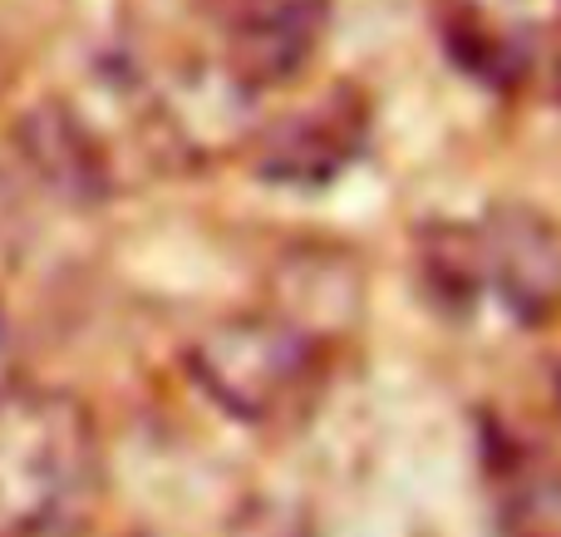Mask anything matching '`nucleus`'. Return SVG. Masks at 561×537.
Masks as SVG:
<instances>
[{
  "instance_id": "1",
  "label": "nucleus",
  "mask_w": 561,
  "mask_h": 537,
  "mask_svg": "<svg viewBox=\"0 0 561 537\" xmlns=\"http://www.w3.org/2000/svg\"><path fill=\"white\" fill-rule=\"evenodd\" d=\"M104 493L89 404L49 385L0 395V537H84Z\"/></svg>"
},
{
  "instance_id": "2",
  "label": "nucleus",
  "mask_w": 561,
  "mask_h": 537,
  "mask_svg": "<svg viewBox=\"0 0 561 537\" xmlns=\"http://www.w3.org/2000/svg\"><path fill=\"white\" fill-rule=\"evenodd\" d=\"M419 266L438 306L463 321L497 311L517 331H542L561 316V227L527 203L424 232Z\"/></svg>"
},
{
  "instance_id": "3",
  "label": "nucleus",
  "mask_w": 561,
  "mask_h": 537,
  "mask_svg": "<svg viewBox=\"0 0 561 537\" xmlns=\"http://www.w3.org/2000/svg\"><path fill=\"white\" fill-rule=\"evenodd\" d=\"M187 370L232 420L252 430H286L320 404L330 351L316 321H300L290 306H266L207 325L187 351Z\"/></svg>"
},
{
  "instance_id": "4",
  "label": "nucleus",
  "mask_w": 561,
  "mask_h": 537,
  "mask_svg": "<svg viewBox=\"0 0 561 537\" xmlns=\"http://www.w3.org/2000/svg\"><path fill=\"white\" fill-rule=\"evenodd\" d=\"M335 0H227L217 20L222 75L247 99L290 89L320 59Z\"/></svg>"
},
{
  "instance_id": "5",
  "label": "nucleus",
  "mask_w": 561,
  "mask_h": 537,
  "mask_svg": "<svg viewBox=\"0 0 561 537\" xmlns=\"http://www.w3.org/2000/svg\"><path fill=\"white\" fill-rule=\"evenodd\" d=\"M369 138V99L355 84L325 89L252 138V173L276 187H325Z\"/></svg>"
},
{
  "instance_id": "6",
  "label": "nucleus",
  "mask_w": 561,
  "mask_h": 537,
  "mask_svg": "<svg viewBox=\"0 0 561 537\" xmlns=\"http://www.w3.org/2000/svg\"><path fill=\"white\" fill-rule=\"evenodd\" d=\"M438 20L468 75L513 89L537 65V45L561 30V0H438Z\"/></svg>"
},
{
  "instance_id": "7",
  "label": "nucleus",
  "mask_w": 561,
  "mask_h": 537,
  "mask_svg": "<svg viewBox=\"0 0 561 537\" xmlns=\"http://www.w3.org/2000/svg\"><path fill=\"white\" fill-rule=\"evenodd\" d=\"M30 158L69 193H94L99 187V163L89 153L84 128L75 118H65L59 108H45V114L30 118Z\"/></svg>"
},
{
  "instance_id": "8",
  "label": "nucleus",
  "mask_w": 561,
  "mask_h": 537,
  "mask_svg": "<svg viewBox=\"0 0 561 537\" xmlns=\"http://www.w3.org/2000/svg\"><path fill=\"white\" fill-rule=\"evenodd\" d=\"M513 537H561V479L523 493L513 509Z\"/></svg>"
},
{
  "instance_id": "9",
  "label": "nucleus",
  "mask_w": 561,
  "mask_h": 537,
  "mask_svg": "<svg viewBox=\"0 0 561 537\" xmlns=\"http://www.w3.org/2000/svg\"><path fill=\"white\" fill-rule=\"evenodd\" d=\"M237 537H306V523H290V513L262 503V509H256L252 518L237 528Z\"/></svg>"
},
{
  "instance_id": "10",
  "label": "nucleus",
  "mask_w": 561,
  "mask_h": 537,
  "mask_svg": "<svg viewBox=\"0 0 561 537\" xmlns=\"http://www.w3.org/2000/svg\"><path fill=\"white\" fill-rule=\"evenodd\" d=\"M20 385V345H15V331H10V316L0 306V395Z\"/></svg>"
},
{
  "instance_id": "11",
  "label": "nucleus",
  "mask_w": 561,
  "mask_h": 537,
  "mask_svg": "<svg viewBox=\"0 0 561 537\" xmlns=\"http://www.w3.org/2000/svg\"><path fill=\"white\" fill-rule=\"evenodd\" d=\"M552 84H557V99H561V39H557V59H552Z\"/></svg>"
}]
</instances>
